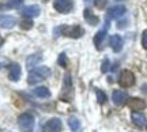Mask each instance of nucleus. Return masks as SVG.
<instances>
[{"label": "nucleus", "instance_id": "f257e3e1", "mask_svg": "<svg viewBox=\"0 0 147 132\" xmlns=\"http://www.w3.org/2000/svg\"><path fill=\"white\" fill-rule=\"evenodd\" d=\"M51 75V68L47 67V65H41V67H36L33 68L30 72H29V78H27V82L29 85H36L41 80H45L47 78H49Z\"/></svg>", "mask_w": 147, "mask_h": 132}, {"label": "nucleus", "instance_id": "f03ea898", "mask_svg": "<svg viewBox=\"0 0 147 132\" xmlns=\"http://www.w3.org/2000/svg\"><path fill=\"white\" fill-rule=\"evenodd\" d=\"M34 124H36V120H34V116L32 113H22L21 116L18 117V127H19V131L21 132H33L34 129Z\"/></svg>", "mask_w": 147, "mask_h": 132}, {"label": "nucleus", "instance_id": "7ed1b4c3", "mask_svg": "<svg viewBox=\"0 0 147 132\" xmlns=\"http://www.w3.org/2000/svg\"><path fill=\"white\" fill-rule=\"evenodd\" d=\"M57 30L63 36L69 38H80L84 34V30L78 25H74V26L72 25H63L61 27H59Z\"/></svg>", "mask_w": 147, "mask_h": 132}, {"label": "nucleus", "instance_id": "20e7f679", "mask_svg": "<svg viewBox=\"0 0 147 132\" xmlns=\"http://www.w3.org/2000/svg\"><path fill=\"white\" fill-rule=\"evenodd\" d=\"M119 85L121 87H124V89H128V87L135 85V75H134V72L129 71V69L121 71L120 78H119Z\"/></svg>", "mask_w": 147, "mask_h": 132}, {"label": "nucleus", "instance_id": "39448f33", "mask_svg": "<svg viewBox=\"0 0 147 132\" xmlns=\"http://www.w3.org/2000/svg\"><path fill=\"white\" fill-rule=\"evenodd\" d=\"M63 129V123L60 119L57 117H53L51 120H48L45 123V125L42 128V132H61Z\"/></svg>", "mask_w": 147, "mask_h": 132}, {"label": "nucleus", "instance_id": "423d86ee", "mask_svg": "<svg viewBox=\"0 0 147 132\" xmlns=\"http://www.w3.org/2000/svg\"><path fill=\"white\" fill-rule=\"evenodd\" d=\"M53 7L57 12L61 14H67L69 11H72L74 8V3L72 0H55L53 1Z\"/></svg>", "mask_w": 147, "mask_h": 132}, {"label": "nucleus", "instance_id": "0eeeda50", "mask_svg": "<svg viewBox=\"0 0 147 132\" xmlns=\"http://www.w3.org/2000/svg\"><path fill=\"white\" fill-rule=\"evenodd\" d=\"M112 101L117 106L124 105V104L128 102V94H127L125 91H123V90H115L112 93Z\"/></svg>", "mask_w": 147, "mask_h": 132}, {"label": "nucleus", "instance_id": "6e6552de", "mask_svg": "<svg viewBox=\"0 0 147 132\" xmlns=\"http://www.w3.org/2000/svg\"><path fill=\"white\" fill-rule=\"evenodd\" d=\"M125 5H113V7H110L109 10H108V19H119L121 16L125 14Z\"/></svg>", "mask_w": 147, "mask_h": 132}, {"label": "nucleus", "instance_id": "1a4fd4ad", "mask_svg": "<svg viewBox=\"0 0 147 132\" xmlns=\"http://www.w3.org/2000/svg\"><path fill=\"white\" fill-rule=\"evenodd\" d=\"M21 75H22V69L18 63H11L8 65V79L10 80L16 82V80H19Z\"/></svg>", "mask_w": 147, "mask_h": 132}, {"label": "nucleus", "instance_id": "9d476101", "mask_svg": "<svg viewBox=\"0 0 147 132\" xmlns=\"http://www.w3.org/2000/svg\"><path fill=\"white\" fill-rule=\"evenodd\" d=\"M41 14V8H40V5L37 4H33V5H27L25 7L23 10H22V15L25 16V18H34V16H38Z\"/></svg>", "mask_w": 147, "mask_h": 132}, {"label": "nucleus", "instance_id": "9b49d317", "mask_svg": "<svg viewBox=\"0 0 147 132\" xmlns=\"http://www.w3.org/2000/svg\"><path fill=\"white\" fill-rule=\"evenodd\" d=\"M109 45L112 46L113 52L117 53V52H120L121 49H123L124 41H123L121 36H119V34H113V36H110V38H109Z\"/></svg>", "mask_w": 147, "mask_h": 132}, {"label": "nucleus", "instance_id": "f8f14e48", "mask_svg": "<svg viewBox=\"0 0 147 132\" xmlns=\"http://www.w3.org/2000/svg\"><path fill=\"white\" fill-rule=\"evenodd\" d=\"M128 106H129V109L132 112H140L143 109H146V102L140 98H131V100H128Z\"/></svg>", "mask_w": 147, "mask_h": 132}, {"label": "nucleus", "instance_id": "ddd939ff", "mask_svg": "<svg viewBox=\"0 0 147 132\" xmlns=\"http://www.w3.org/2000/svg\"><path fill=\"white\" fill-rule=\"evenodd\" d=\"M131 119H132V123H134L136 127H139V128H142V127H144V125H147L146 117H144V114H142L140 112H132Z\"/></svg>", "mask_w": 147, "mask_h": 132}, {"label": "nucleus", "instance_id": "4468645a", "mask_svg": "<svg viewBox=\"0 0 147 132\" xmlns=\"http://www.w3.org/2000/svg\"><path fill=\"white\" fill-rule=\"evenodd\" d=\"M16 25V19L11 15H0V26L4 29H11Z\"/></svg>", "mask_w": 147, "mask_h": 132}, {"label": "nucleus", "instance_id": "2eb2a0df", "mask_svg": "<svg viewBox=\"0 0 147 132\" xmlns=\"http://www.w3.org/2000/svg\"><path fill=\"white\" fill-rule=\"evenodd\" d=\"M83 16H84V19H86V22H87L89 25H91V26L98 25V22H100L98 16H95L94 14H93V11L90 10V8H86V10L83 11Z\"/></svg>", "mask_w": 147, "mask_h": 132}, {"label": "nucleus", "instance_id": "dca6fc26", "mask_svg": "<svg viewBox=\"0 0 147 132\" xmlns=\"http://www.w3.org/2000/svg\"><path fill=\"white\" fill-rule=\"evenodd\" d=\"M33 94L38 97V98H49L51 97V90L45 87V86H41V87H36L33 90Z\"/></svg>", "mask_w": 147, "mask_h": 132}, {"label": "nucleus", "instance_id": "f3484780", "mask_svg": "<svg viewBox=\"0 0 147 132\" xmlns=\"http://www.w3.org/2000/svg\"><path fill=\"white\" fill-rule=\"evenodd\" d=\"M68 125L72 132H80V129H82V124L75 116H71L68 119Z\"/></svg>", "mask_w": 147, "mask_h": 132}, {"label": "nucleus", "instance_id": "a211bd4d", "mask_svg": "<svg viewBox=\"0 0 147 132\" xmlns=\"http://www.w3.org/2000/svg\"><path fill=\"white\" fill-rule=\"evenodd\" d=\"M40 56H41V55H38V53L29 56V59H27V61H26V65H27V68H29V71H32L33 68H36V64L38 63L40 59H41Z\"/></svg>", "mask_w": 147, "mask_h": 132}, {"label": "nucleus", "instance_id": "6ab92c4d", "mask_svg": "<svg viewBox=\"0 0 147 132\" xmlns=\"http://www.w3.org/2000/svg\"><path fill=\"white\" fill-rule=\"evenodd\" d=\"M106 30H108V27H105V29L100 30V32L95 34L94 44H95V46L98 48V49H101V44H102V41H104V38H105V36H106Z\"/></svg>", "mask_w": 147, "mask_h": 132}, {"label": "nucleus", "instance_id": "aec40b11", "mask_svg": "<svg viewBox=\"0 0 147 132\" xmlns=\"http://www.w3.org/2000/svg\"><path fill=\"white\" fill-rule=\"evenodd\" d=\"M95 94H97V101H98L100 104H105L106 100H108V97H106V94L102 91V90L97 89L95 90Z\"/></svg>", "mask_w": 147, "mask_h": 132}, {"label": "nucleus", "instance_id": "412c9836", "mask_svg": "<svg viewBox=\"0 0 147 132\" xmlns=\"http://www.w3.org/2000/svg\"><path fill=\"white\" fill-rule=\"evenodd\" d=\"M19 26H21V29H23V30H29V29L33 27V21L29 19V18H26V19H23V21L19 23Z\"/></svg>", "mask_w": 147, "mask_h": 132}, {"label": "nucleus", "instance_id": "4be33fe9", "mask_svg": "<svg viewBox=\"0 0 147 132\" xmlns=\"http://www.w3.org/2000/svg\"><path fill=\"white\" fill-rule=\"evenodd\" d=\"M23 3V0H8V3L4 5L5 8H18Z\"/></svg>", "mask_w": 147, "mask_h": 132}, {"label": "nucleus", "instance_id": "5701e85b", "mask_svg": "<svg viewBox=\"0 0 147 132\" xmlns=\"http://www.w3.org/2000/svg\"><path fill=\"white\" fill-rule=\"evenodd\" d=\"M57 64L60 65V67H63V68H65V67L68 65V61H67V55H65V53H60L59 60H57Z\"/></svg>", "mask_w": 147, "mask_h": 132}, {"label": "nucleus", "instance_id": "b1692460", "mask_svg": "<svg viewBox=\"0 0 147 132\" xmlns=\"http://www.w3.org/2000/svg\"><path fill=\"white\" fill-rule=\"evenodd\" d=\"M106 3H108V0H94V4L97 8H100V10H104L106 7Z\"/></svg>", "mask_w": 147, "mask_h": 132}, {"label": "nucleus", "instance_id": "393cba45", "mask_svg": "<svg viewBox=\"0 0 147 132\" xmlns=\"http://www.w3.org/2000/svg\"><path fill=\"white\" fill-rule=\"evenodd\" d=\"M142 46L147 51V29L142 33Z\"/></svg>", "mask_w": 147, "mask_h": 132}, {"label": "nucleus", "instance_id": "a878e982", "mask_svg": "<svg viewBox=\"0 0 147 132\" xmlns=\"http://www.w3.org/2000/svg\"><path fill=\"white\" fill-rule=\"evenodd\" d=\"M108 69H109V60L105 59V60H104V63H102V68H101V71H102V72H106Z\"/></svg>", "mask_w": 147, "mask_h": 132}, {"label": "nucleus", "instance_id": "bb28decb", "mask_svg": "<svg viewBox=\"0 0 147 132\" xmlns=\"http://www.w3.org/2000/svg\"><path fill=\"white\" fill-rule=\"evenodd\" d=\"M142 93L147 95V83H144V85L142 86Z\"/></svg>", "mask_w": 147, "mask_h": 132}, {"label": "nucleus", "instance_id": "cd10ccee", "mask_svg": "<svg viewBox=\"0 0 147 132\" xmlns=\"http://www.w3.org/2000/svg\"><path fill=\"white\" fill-rule=\"evenodd\" d=\"M3 44H4V38H3V37H1V36H0V46H1Z\"/></svg>", "mask_w": 147, "mask_h": 132}, {"label": "nucleus", "instance_id": "c85d7f7f", "mask_svg": "<svg viewBox=\"0 0 147 132\" xmlns=\"http://www.w3.org/2000/svg\"><path fill=\"white\" fill-rule=\"evenodd\" d=\"M1 67H3V64H1V63H0V68H1Z\"/></svg>", "mask_w": 147, "mask_h": 132}]
</instances>
